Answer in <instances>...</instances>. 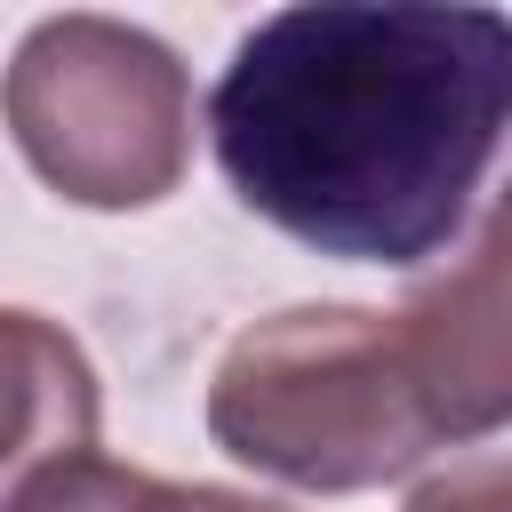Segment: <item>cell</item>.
<instances>
[{
  "label": "cell",
  "mask_w": 512,
  "mask_h": 512,
  "mask_svg": "<svg viewBox=\"0 0 512 512\" xmlns=\"http://www.w3.org/2000/svg\"><path fill=\"white\" fill-rule=\"evenodd\" d=\"M80 448H96L88 352L40 312H0V488L16 496L32 472Z\"/></svg>",
  "instance_id": "5b68a950"
},
{
  "label": "cell",
  "mask_w": 512,
  "mask_h": 512,
  "mask_svg": "<svg viewBox=\"0 0 512 512\" xmlns=\"http://www.w3.org/2000/svg\"><path fill=\"white\" fill-rule=\"evenodd\" d=\"M0 112L40 184L80 208H152L176 192L192 152L184 64L112 16H48L24 32Z\"/></svg>",
  "instance_id": "3957f363"
},
{
  "label": "cell",
  "mask_w": 512,
  "mask_h": 512,
  "mask_svg": "<svg viewBox=\"0 0 512 512\" xmlns=\"http://www.w3.org/2000/svg\"><path fill=\"white\" fill-rule=\"evenodd\" d=\"M0 512H280V504H256V496H232V488H184V480H152V472H128L96 448L32 472Z\"/></svg>",
  "instance_id": "8992f818"
},
{
  "label": "cell",
  "mask_w": 512,
  "mask_h": 512,
  "mask_svg": "<svg viewBox=\"0 0 512 512\" xmlns=\"http://www.w3.org/2000/svg\"><path fill=\"white\" fill-rule=\"evenodd\" d=\"M232 192L344 264H424L512 136V16L320 0L264 16L216 96Z\"/></svg>",
  "instance_id": "6da1fadb"
},
{
  "label": "cell",
  "mask_w": 512,
  "mask_h": 512,
  "mask_svg": "<svg viewBox=\"0 0 512 512\" xmlns=\"http://www.w3.org/2000/svg\"><path fill=\"white\" fill-rule=\"evenodd\" d=\"M408 512H512V464H464L408 496Z\"/></svg>",
  "instance_id": "52a82bcc"
},
{
  "label": "cell",
  "mask_w": 512,
  "mask_h": 512,
  "mask_svg": "<svg viewBox=\"0 0 512 512\" xmlns=\"http://www.w3.org/2000/svg\"><path fill=\"white\" fill-rule=\"evenodd\" d=\"M208 432L224 456L320 496L400 480L424 448H440L400 320L360 304H296L232 336L208 384Z\"/></svg>",
  "instance_id": "7a4b0ae2"
},
{
  "label": "cell",
  "mask_w": 512,
  "mask_h": 512,
  "mask_svg": "<svg viewBox=\"0 0 512 512\" xmlns=\"http://www.w3.org/2000/svg\"><path fill=\"white\" fill-rule=\"evenodd\" d=\"M392 320L440 440H480L512 424V184L496 192L472 256L448 280L416 288Z\"/></svg>",
  "instance_id": "277c9868"
}]
</instances>
